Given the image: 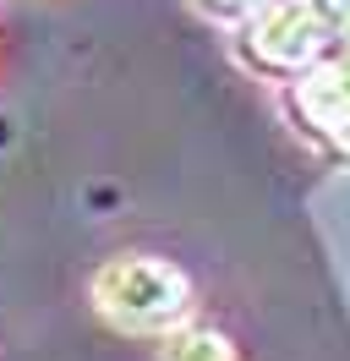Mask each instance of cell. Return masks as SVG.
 <instances>
[{"mask_svg": "<svg viewBox=\"0 0 350 361\" xmlns=\"http://www.w3.org/2000/svg\"><path fill=\"white\" fill-rule=\"evenodd\" d=\"M99 307L126 329H164L170 317L186 312V279L159 263V257H121L99 274Z\"/></svg>", "mask_w": 350, "mask_h": 361, "instance_id": "cell-1", "label": "cell"}, {"mask_svg": "<svg viewBox=\"0 0 350 361\" xmlns=\"http://www.w3.org/2000/svg\"><path fill=\"white\" fill-rule=\"evenodd\" d=\"M214 11H224V17H236V11H252V6H262V0H208Z\"/></svg>", "mask_w": 350, "mask_h": 361, "instance_id": "cell-4", "label": "cell"}, {"mask_svg": "<svg viewBox=\"0 0 350 361\" xmlns=\"http://www.w3.org/2000/svg\"><path fill=\"white\" fill-rule=\"evenodd\" d=\"M164 361H236L230 356V339L214 329H186L164 345Z\"/></svg>", "mask_w": 350, "mask_h": 361, "instance_id": "cell-3", "label": "cell"}, {"mask_svg": "<svg viewBox=\"0 0 350 361\" xmlns=\"http://www.w3.org/2000/svg\"><path fill=\"white\" fill-rule=\"evenodd\" d=\"M318 39H323V27H318V11H312V6H301V0H284V6H274V11L262 17L258 49L268 55V61H284V66H296V61H306V55L318 49Z\"/></svg>", "mask_w": 350, "mask_h": 361, "instance_id": "cell-2", "label": "cell"}]
</instances>
